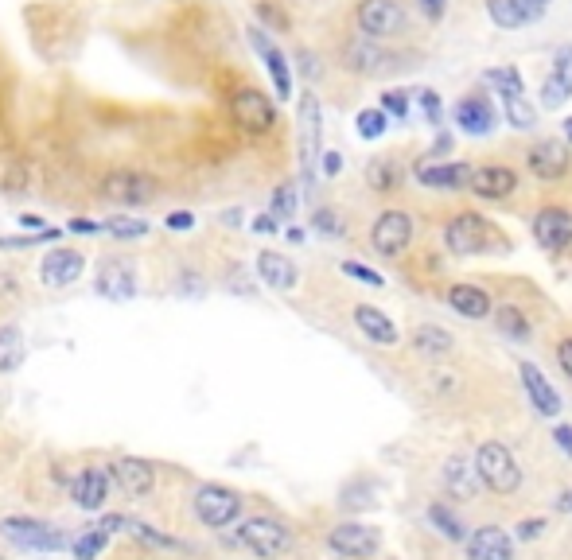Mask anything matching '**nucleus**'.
<instances>
[{
  "label": "nucleus",
  "instance_id": "nucleus-10",
  "mask_svg": "<svg viewBox=\"0 0 572 560\" xmlns=\"http://www.w3.org/2000/svg\"><path fill=\"white\" fill-rule=\"evenodd\" d=\"M230 113L246 133H269L277 125V109L261 90H238L230 102Z\"/></svg>",
  "mask_w": 572,
  "mask_h": 560
},
{
  "label": "nucleus",
  "instance_id": "nucleus-37",
  "mask_svg": "<svg viewBox=\"0 0 572 560\" xmlns=\"http://www.w3.org/2000/svg\"><path fill=\"white\" fill-rule=\"evenodd\" d=\"M386 129H390V113H386L382 105H378V109H362V113H358V133H362L366 140H378Z\"/></svg>",
  "mask_w": 572,
  "mask_h": 560
},
{
  "label": "nucleus",
  "instance_id": "nucleus-58",
  "mask_svg": "<svg viewBox=\"0 0 572 560\" xmlns=\"http://www.w3.org/2000/svg\"><path fill=\"white\" fill-rule=\"evenodd\" d=\"M448 148H452V137L444 133V137H436V144L429 148V156H440V152H448Z\"/></svg>",
  "mask_w": 572,
  "mask_h": 560
},
{
  "label": "nucleus",
  "instance_id": "nucleus-28",
  "mask_svg": "<svg viewBox=\"0 0 572 560\" xmlns=\"http://www.w3.org/2000/svg\"><path fill=\"white\" fill-rule=\"evenodd\" d=\"M479 467L475 463H467L464 455H452L448 459V467H444V487L452 490L456 498H471L475 490H479Z\"/></svg>",
  "mask_w": 572,
  "mask_h": 560
},
{
  "label": "nucleus",
  "instance_id": "nucleus-60",
  "mask_svg": "<svg viewBox=\"0 0 572 560\" xmlns=\"http://www.w3.org/2000/svg\"><path fill=\"white\" fill-rule=\"evenodd\" d=\"M222 222H226V226H238V222H242V210H226Z\"/></svg>",
  "mask_w": 572,
  "mask_h": 560
},
{
  "label": "nucleus",
  "instance_id": "nucleus-7",
  "mask_svg": "<svg viewBox=\"0 0 572 560\" xmlns=\"http://www.w3.org/2000/svg\"><path fill=\"white\" fill-rule=\"evenodd\" d=\"M320 102L316 94H304L300 102V168H304V191L316 183V160H320Z\"/></svg>",
  "mask_w": 572,
  "mask_h": 560
},
{
  "label": "nucleus",
  "instance_id": "nucleus-61",
  "mask_svg": "<svg viewBox=\"0 0 572 560\" xmlns=\"http://www.w3.org/2000/svg\"><path fill=\"white\" fill-rule=\"evenodd\" d=\"M20 222H24V226H32V230H39V222H43V218H36V214H24Z\"/></svg>",
  "mask_w": 572,
  "mask_h": 560
},
{
  "label": "nucleus",
  "instance_id": "nucleus-63",
  "mask_svg": "<svg viewBox=\"0 0 572 560\" xmlns=\"http://www.w3.org/2000/svg\"><path fill=\"white\" fill-rule=\"evenodd\" d=\"M565 137H569V144H572V117L565 121Z\"/></svg>",
  "mask_w": 572,
  "mask_h": 560
},
{
  "label": "nucleus",
  "instance_id": "nucleus-20",
  "mask_svg": "<svg viewBox=\"0 0 572 560\" xmlns=\"http://www.w3.org/2000/svg\"><path fill=\"white\" fill-rule=\"evenodd\" d=\"M82 269H86L82 253H74V249H51L47 261H43V284L67 288V284H74V280L82 277Z\"/></svg>",
  "mask_w": 572,
  "mask_h": 560
},
{
  "label": "nucleus",
  "instance_id": "nucleus-9",
  "mask_svg": "<svg viewBox=\"0 0 572 560\" xmlns=\"http://www.w3.org/2000/svg\"><path fill=\"white\" fill-rule=\"evenodd\" d=\"M358 28L366 39H390L405 28V8L397 0H362L358 4Z\"/></svg>",
  "mask_w": 572,
  "mask_h": 560
},
{
  "label": "nucleus",
  "instance_id": "nucleus-25",
  "mask_svg": "<svg viewBox=\"0 0 572 560\" xmlns=\"http://www.w3.org/2000/svg\"><path fill=\"white\" fill-rule=\"evenodd\" d=\"M448 304H452V312L464 315V319H487L491 315V296L483 288H475V284H452L448 288Z\"/></svg>",
  "mask_w": 572,
  "mask_h": 560
},
{
  "label": "nucleus",
  "instance_id": "nucleus-24",
  "mask_svg": "<svg viewBox=\"0 0 572 560\" xmlns=\"http://www.w3.org/2000/svg\"><path fill=\"white\" fill-rule=\"evenodd\" d=\"M514 187H518V172L510 168H475V179H471V191L479 199H506L514 195Z\"/></svg>",
  "mask_w": 572,
  "mask_h": 560
},
{
  "label": "nucleus",
  "instance_id": "nucleus-43",
  "mask_svg": "<svg viewBox=\"0 0 572 560\" xmlns=\"http://www.w3.org/2000/svg\"><path fill=\"white\" fill-rule=\"evenodd\" d=\"M129 533H133L137 541H144V545H160V549H176V541H172V537H164V533H156L152 525L133 522V518H129Z\"/></svg>",
  "mask_w": 572,
  "mask_h": 560
},
{
  "label": "nucleus",
  "instance_id": "nucleus-59",
  "mask_svg": "<svg viewBox=\"0 0 572 560\" xmlns=\"http://www.w3.org/2000/svg\"><path fill=\"white\" fill-rule=\"evenodd\" d=\"M71 230H74V234H94L98 226H94V222H82V218H74V222H71Z\"/></svg>",
  "mask_w": 572,
  "mask_h": 560
},
{
  "label": "nucleus",
  "instance_id": "nucleus-49",
  "mask_svg": "<svg viewBox=\"0 0 572 560\" xmlns=\"http://www.w3.org/2000/svg\"><path fill=\"white\" fill-rule=\"evenodd\" d=\"M541 529H545V522H541V518H526V522L518 525V537H522V541H534V537H541Z\"/></svg>",
  "mask_w": 572,
  "mask_h": 560
},
{
  "label": "nucleus",
  "instance_id": "nucleus-62",
  "mask_svg": "<svg viewBox=\"0 0 572 560\" xmlns=\"http://www.w3.org/2000/svg\"><path fill=\"white\" fill-rule=\"evenodd\" d=\"M557 506H561V510H572V490H565V494H561V502H557Z\"/></svg>",
  "mask_w": 572,
  "mask_h": 560
},
{
  "label": "nucleus",
  "instance_id": "nucleus-42",
  "mask_svg": "<svg viewBox=\"0 0 572 560\" xmlns=\"http://www.w3.org/2000/svg\"><path fill=\"white\" fill-rule=\"evenodd\" d=\"M487 82H495L499 86V94L506 98V94H522V74L514 67L506 70H487Z\"/></svg>",
  "mask_w": 572,
  "mask_h": 560
},
{
  "label": "nucleus",
  "instance_id": "nucleus-56",
  "mask_svg": "<svg viewBox=\"0 0 572 560\" xmlns=\"http://www.w3.org/2000/svg\"><path fill=\"white\" fill-rule=\"evenodd\" d=\"M106 533H117V529H129V518H121V514H109L106 522H102Z\"/></svg>",
  "mask_w": 572,
  "mask_h": 560
},
{
  "label": "nucleus",
  "instance_id": "nucleus-32",
  "mask_svg": "<svg viewBox=\"0 0 572 560\" xmlns=\"http://www.w3.org/2000/svg\"><path fill=\"white\" fill-rule=\"evenodd\" d=\"M502 109H506V121H510L514 129H522V133L537 125V109L526 102L522 94H506V98H502Z\"/></svg>",
  "mask_w": 572,
  "mask_h": 560
},
{
  "label": "nucleus",
  "instance_id": "nucleus-17",
  "mask_svg": "<svg viewBox=\"0 0 572 560\" xmlns=\"http://www.w3.org/2000/svg\"><path fill=\"white\" fill-rule=\"evenodd\" d=\"M106 195L117 199V203H129V207H141V203H152L156 195V183L141 172H113L106 179Z\"/></svg>",
  "mask_w": 572,
  "mask_h": 560
},
{
  "label": "nucleus",
  "instance_id": "nucleus-16",
  "mask_svg": "<svg viewBox=\"0 0 572 560\" xmlns=\"http://www.w3.org/2000/svg\"><path fill=\"white\" fill-rule=\"evenodd\" d=\"M534 238L541 249H565L572 242V218L569 210H557V207H545L534 214Z\"/></svg>",
  "mask_w": 572,
  "mask_h": 560
},
{
  "label": "nucleus",
  "instance_id": "nucleus-57",
  "mask_svg": "<svg viewBox=\"0 0 572 560\" xmlns=\"http://www.w3.org/2000/svg\"><path fill=\"white\" fill-rule=\"evenodd\" d=\"M518 4H522V8H526L534 20L541 16V12H545V8H549V0H518Z\"/></svg>",
  "mask_w": 572,
  "mask_h": 560
},
{
  "label": "nucleus",
  "instance_id": "nucleus-22",
  "mask_svg": "<svg viewBox=\"0 0 572 560\" xmlns=\"http://www.w3.org/2000/svg\"><path fill=\"white\" fill-rule=\"evenodd\" d=\"M456 125L471 133V137H487L491 129H495V109L487 105V98H464V102L456 105Z\"/></svg>",
  "mask_w": 572,
  "mask_h": 560
},
{
  "label": "nucleus",
  "instance_id": "nucleus-52",
  "mask_svg": "<svg viewBox=\"0 0 572 560\" xmlns=\"http://www.w3.org/2000/svg\"><path fill=\"white\" fill-rule=\"evenodd\" d=\"M557 362H561V370L572 378V339H565V343L557 347Z\"/></svg>",
  "mask_w": 572,
  "mask_h": 560
},
{
  "label": "nucleus",
  "instance_id": "nucleus-21",
  "mask_svg": "<svg viewBox=\"0 0 572 560\" xmlns=\"http://www.w3.org/2000/svg\"><path fill=\"white\" fill-rule=\"evenodd\" d=\"M518 370H522V385H526V393H530L537 413H541V417H557V413H561V397H557L553 385L545 382V374L537 370L534 362H522Z\"/></svg>",
  "mask_w": 572,
  "mask_h": 560
},
{
  "label": "nucleus",
  "instance_id": "nucleus-35",
  "mask_svg": "<svg viewBox=\"0 0 572 560\" xmlns=\"http://www.w3.org/2000/svg\"><path fill=\"white\" fill-rule=\"evenodd\" d=\"M74 549V560H94L102 549H106V529L102 525H94V529H86V533H78L71 541Z\"/></svg>",
  "mask_w": 572,
  "mask_h": 560
},
{
  "label": "nucleus",
  "instance_id": "nucleus-5",
  "mask_svg": "<svg viewBox=\"0 0 572 560\" xmlns=\"http://www.w3.org/2000/svg\"><path fill=\"white\" fill-rule=\"evenodd\" d=\"M343 67L355 70V74H390V70L405 67V55L397 51H386L378 47V39H358V43H347L343 47Z\"/></svg>",
  "mask_w": 572,
  "mask_h": 560
},
{
  "label": "nucleus",
  "instance_id": "nucleus-19",
  "mask_svg": "<svg viewBox=\"0 0 572 560\" xmlns=\"http://www.w3.org/2000/svg\"><path fill=\"white\" fill-rule=\"evenodd\" d=\"M417 179L425 187H436V191H471L475 168L471 164H421Z\"/></svg>",
  "mask_w": 572,
  "mask_h": 560
},
{
  "label": "nucleus",
  "instance_id": "nucleus-13",
  "mask_svg": "<svg viewBox=\"0 0 572 560\" xmlns=\"http://www.w3.org/2000/svg\"><path fill=\"white\" fill-rule=\"evenodd\" d=\"M526 164H530V172L537 179H561L572 164L569 144L565 140H537L534 148H530V156H526Z\"/></svg>",
  "mask_w": 572,
  "mask_h": 560
},
{
  "label": "nucleus",
  "instance_id": "nucleus-6",
  "mask_svg": "<svg viewBox=\"0 0 572 560\" xmlns=\"http://www.w3.org/2000/svg\"><path fill=\"white\" fill-rule=\"evenodd\" d=\"M495 238V230H491V222L483 218V214H475V210H464V214H456L452 222H448V230H444V242L452 253H483L487 242Z\"/></svg>",
  "mask_w": 572,
  "mask_h": 560
},
{
  "label": "nucleus",
  "instance_id": "nucleus-38",
  "mask_svg": "<svg viewBox=\"0 0 572 560\" xmlns=\"http://www.w3.org/2000/svg\"><path fill=\"white\" fill-rule=\"evenodd\" d=\"M572 86H565L557 74H549L545 78V86H541V105H549V109H561V105L569 102Z\"/></svg>",
  "mask_w": 572,
  "mask_h": 560
},
{
  "label": "nucleus",
  "instance_id": "nucleus-53",
  "mask_svg": "<svg viewBox=\"0 0 572 560\" xmlns=\"http://www.w3.org/2000/svg\"><path fill=\"white\" fill-rule=\"evenodd\" d=\"M444 4H448V0H421V12H425L429 20H440V16H444Z\"/></svg>",
  "mask_w": 572,
  "mask_h": 560
},
{
  "label": "nucleus",
  "instance_id": "nucleus-46",
  "mask_svg": "<svg viewBox=\"0 0 572 560\" xmlns=\"http://www.w3.org/2000/svg\"><path fill=\"white\" fill-rule=\"evenodd\" d=\"M382 109H386V113H394V117H405V113H409V98H405V90H390V94H382Z\"/></svg>",
  "mask_w": 572,
  "mask_h": 560
},
{
  "label": "nucleus",
  "instance_id": "nucleus-15",
  "mask_svg": "<svg viewBox=\"0 0 572 560\" xmlns=\"http://www.w3.org/2000/svg\"><path fill=\"white\" fill-rule=\"evenodd\" d=\"M109 479L125 490V494L141 498V494H148V490L156 487V467H152L148 459H133V455H125V459H117V463L109 467Z\"/></svg>",
  "mask_w": 572,
  "mask_h": 560
},
{
  "label": "nucleus",
  "instance_id": "nucleus-29",
  "mask_svg": "<svg viewBox=\"0 0 572 560\" xmlns=\"http://www.w3.org/2000/svg\"><path fill=\"white\" fill-rule=\"evenodd\" d=\"M24 331L20 327H0V374H12L24 366Z\"/></svg>",
  "mask_w": 572,
  "mask_h": 560
},
{
  "label": "nucleus",
  "instance_id": "nucleus-51",
  "mask_svg": "<svg viewBox=\"0 0 572 560\" xmlns=\"http://www.w3.org/2000/svg\"><path fill=\"white\" fill-rule=\"evenodd\" d=\"M553 440H557V448H561V452L572 455V424H561V428L553 432Z\"/></svg>",
  "mask_w": 572,
  "mask_h": 560
},
{
  "label": "nucleus",
  "instance_id": "nucleus-11",
  "mask_svg": "<svg viewBox=\"0 0 572 560\" xmlns=\"http://www.w3.org/2000/svg\"><path fill=\"white\" fill-rule=\"evenodd\" d=\"M331 549L339 553V557H374L378 553V545H382V533L374 529V525H362V522H343L331 529Z\"/></svg>",
  "mask_w": 572,
  "mask_h": 560
},
{
  "label": "nucleus",
  "instance_id": "nucleus-30",
  "mask_svg": "<svg viewBox=\"0 0 572 560\" xmlns=\"http://www.w3.org/2000/svg\"><path fill=\"white\" fill-rule=\"evenodd\" d=\"M413 347L421 354H429V358H444L452 350V335L444 327H417L413 331Z\"/></svg>",
  "mask_w": 572,
  "mask_h": 560
},
{
  "label": "nucleus",
  "instance_id": "nucleus-2",
  "mask_svg": "<svg viewBox=\"0 0 572 560\" xmlns=\"http://www.w3.org/2000/svg\"><path fill=\"white\" fill-rule=\"evenodd\" d=\"M0 533L16 545V549H32V553H59L67 545V533L55 525L39 522V518H4Z\"/></svg>",
  "mask_w": 572,
  "mask_h": 560
},
{
  "label": "nucleus",
  "instance_id": "nucleus-41",
  "mask_svg": "<svg viewBox=\"0 0 572 560\" xmlns=\"http://www.w3.org/2000/svg\"><path fill=\"white\" fill-rule=\"evenodd\" d=\"M269 214H273L277 222L296 214V187H292V183H281V187H277V195H273V210H269Z\"/></svg>",
  "mask_w": 572,
  "mask_h": 560
},
{
  "label": "nucleus",
  "instance_id": "nucleus-1",
  "mask_svg": "<svg viewBox=\"0 0 572 560\" xmlns=\"http://www.w3.org/2000/svg\"><path fill=\"white\" fill-rule=\"evenodd\" d=\"M475 467H479L483 487L495 490V494H514L522 487V467H518V459H514V452L506 444H495V440L483 444L475 452Z\"/></svg>",
  "mask_w": 572,
  "mask_h": 560
},
{
  "label": "nucleus",
  "instance_id": "nucleus-33",
  "mask_svg": "<svg viewBox=\"0 0 572 560\" xmlns=\"http://www.w3.org/2000/svg\"><path fill=\"white\" fill-rule=\"evenodd\" d=\"M429 522L436 525V533H444L448 541H467V529L464 522L444 506V502H432L429 506Z\"/></svg>",
  "mask_w": 572,
  "mask_h": 560
},
{
  "label": "nucleus",
  "instance_id": "nucleus-4",
  "mask_svg": "<svg viewBox=\"0 0 572 560\" xmlns=\"http://www.w3.org/2000/svg\"><path fill=\"white\" fill-rule=\"evenodd\" d=\"M242 514V498L230 487H218V483H207V487L195 490V518L211 529H222V525L238 522Z\"/></svg>",
  "mask_w": 572,
  "mask_h": 560
},
{
  "label": "nucleus",
  "instance_id": "nucleus-31",
  "mask_svg": "<svg viewBox=\"0 0 572 560\" xmlns=\"http://www.w3.org/2000/svg\"><path fill=\"white\" fill-rule=\"evenodd\" d=\"M487 12H491V20H495L499 28H522V24L534 20L518 0H487Z\"/></svg>",
  "mask_w": 572,
  "mask_h": 560
},
{
  "label": "nucleus",
  "instance_id": "nucleus-23",
  "mask_svg": "<svg viewBox=\"0 0 572 560\" xmlns=\"http://www.w3.org/2000/svg\"><path fill=\"white\" fill-rule=\"evenodd\" d=\"M355 323H358V331H362L370 343H378V347H394L397 343L394 319H390L386 312H378V308H370V304H358Z\"/></svg>",
  "mask_w": 572,
  "mask_h": 560
},
{
  "label": "nucleus",
  "instance_id": "nucleus-44",
  "mask_svg": "<svg viewBox=\"0 0 572 560\" xmlns=\"http://www.w3.org/2000/svg\"><path fill=\"white\" fill-rule=\"evenodd\" d=\"M59 230H36V234H24V238H0V249H28L36 242H55Z\"/></svg>",
  "mask_w": 572,
  "mask_h": 560
},
{
  "label": "nucleus",
  "instance_id": "nucleus-12",
  "mask_svg": "<svg viewBox=\"0 0 572 560\" xmlns=\"http://www.w3.org/2000/svg\"><path fill=\"white\" fill-rule=\"evenodd\" d=\"M94 288L106 300H129L137 292V269H133V261L129 257H106L102 269H98Z\"/></svg>",
  "mask_w": 572,
  "mask_h": 560
},
{
  "label": "nucleus",
  "instance_id": "nucleus-27",
  "mask_svg": "<svg viewBox=\"0 0 572 560\" xmlns=\"http://www.w3.org/2000/svg\"><path fill=\"white\" fill-rule=\"evenodd\" d=\"M257 273H261V280H265L269 288H281V292L296 288V265L288 261L285 253H273V249H265V253L257 257Z\"/></svg>",
  "mask_w": 572,
  "mask_h": 560
},
{
  "label": "nucleus",
  "instance_id": "nucleus-47",
  "mask_svg": "<svg viewBox=\"0 0 572 560\" xmlns=\"http://www.w3.org/2000/svg\"><path fill=\"white\" fill-rule=\"evenodd\" d=\"M553 74H557L565 86H572V47H561V51H557V59H553Z\"/></svg>",
  "mask_w": 572,
  "mask_h": 560
},
{
  "label": "nucleus",
  "instance_id": "nucleus-36",
  "mask_svg": "<svg viewBox=\"0 0 572 560\" xmlns=\"http://www.w3.org/2000/svg\"><path fill=\"white\" fill-rule=\"evenodd\" d=\"M499 331L506 339H514V343H526L530 339V323H526V315L518 312V308H499Z\"/></svg>",
  "mask_w": 572,
  "mask_h": 560
},
{
  "label": "nucleus",
  "instance_id": "nucleus-34",
  "mask_svg": "<svg viewBox=\"0 0 572 560\" xmlns=\"http://www.w3.org/2000/svg\"><path fill=\"white\" fill-rule=\"evenodd\" d=\"M366 179H370L374 191H397L401 187V168H397L394 160H374L366 168Z\"/></svg>",
  "mask_w": 572,
  "mask_h": 560
},
{
  "label": "nucleus",
  "instance_id": "nucleus-8",
  "mask_svg": "<svg viewBox=\"0 0 572 560\" xmlns=\"http://www.w3.org/2000/svg\"><path fill=\"white\" fill-rule=\"evenodd\" d=\"M409 242H413V218L405 210H382L378 222L370 226V245L382 257H397Z\"/></svg>",
  "mask_w": 572,
  "mask_h": 560
},
{
  "label": "nucleus",
  "instance_id": "nucleus-55",
  "mask_svg": "<svg viewBox=\"0 0 572 560\" xmlns=\"http://www.w3.org/2000/svg\"><path fill=\"white\" fill-rule=\"evenodd\" d=\"M253 230H257V234H277V218H273V214H261V218L253 222Z\"/></svg>",
  "mask_w": 572,
  "mask_h": 560
},
{
  "label": "nucleus",
  "instance_id": "nucleus-54",
  "mask_svg": "<svg viewBox=\"0 0 572 560\" xmlns=\"http://www.w3.org/2000/svg\"><path fill=\"white\" fill-rule=\"evenodd\" d=\"M339 168H343V156L339 152H323V172L339 175Z\"/></svg>",
  "mask_w": 572,
  "mask_h": 560
},
{
  "label": "nucleus",
  "instance_id": "nucleus-3",
  "mask_svg": "<svg viewBox=\"0 0 572 560\" xmlns=\"http://www.w3.org/2000/svg\"><path fill=\"white\" fill-rule=\"evenodd\" d=\"M238 545H246L253 557H281L288 545H292V537H288V529L277 518H246V522L238 525Z\"/></svg>",
  "mask_w": 572,
  "mask_h": 560
},
{
  "label": "nucleus",
  "instance_id": "nucleus-14",
  "mask_svg": "<svg viewBox=\"0 0 572 560\" xmlns=\"http://www.w3.org/2000/svg\"><path fill=\"white\" fill-rule=\"evenodd\" d=\"M467 560H514V541L499 525H479L467 537Z\"/></svg>",
  "mask_w": 572,
  "mask_h": 560
},
{
  "label": "nucleus",
  "instance_id": "nucleus-50",
  "mask_svg": "<svg viewBox=\"0 0 572 560\" xmlns=\"http://www.w3.org/2000/svg\"><path fill=\"white\" fill-rule=\"evenodd\" d=\"M421 102H425V113H429V121L436 125V121H440V102H436V94H432V90H421Z\"/></svg>",
  "mask_w": 572,
  "mask_h": 560
},
{
  "label": "nucleus",
  "instance_id": "nucleus-45",
  "mask_svg": "<svg viewBox=\"0 0 572 560\" xmlns=\"http://www.w3.org/2000/svg\"><path fill=\"white\" fill-rule=\"evenodd\" d=\"M343 273L347 277H355V280H362V284H370V288H382L386 280L378 277L374 269H366V265H358V261H343Z\"/></svg>",
  "mask_w": 572,
  "mask_h": 560
},
{
  "label": "nucleus",
  "instance_id": "nucleus-39",
  "mask_svg": "<svg viewBox=\"0 0 572 560\" xmlns=\"http://www.w3.org/2000/svg\"><path fill=\"white\" fill-rule=\"evenodd\" d=\"M312 226L320 230L323 238H343V230H347L343 218H339V210H331V207L316 210V214H312Z\"/></svg>",
  "mask_w": 572,
  "mask_h": 560
},
{
  "label": "nucleus",
  "instance_id": "nucleus-18",
  "mask_svg": "<svg viewBox=\"0 0 572 560\" xmlns=\"http://www.w3.org/2000/svg\"><path fill=\"white\" fill-rule=\"evenodd\" d=\"M71 498L78 510H102L109 498V475L106 471H98V467L78 471L71 483Z\"/></svg>",
  "mask_w": 572,
  "mask_h": 560
},
{
  "label": "nucleus",
  "instance_id": "nucleus-40",
  "mask_svg": "<svg viewBox=\"0 0 572 560\" xmlns=\"http://www.w3.org/2000/svg\"><path fill=\"white\" fill-rule=\"evenodd\" d=\"M106 230L113 234V238H144L148 234V222L144 218H113V222H106Z\"/></svg>",
  "mask_w": 572,
  "mask_h": 560
},
{
  "label": "nucleus",
  "instance_id": "nucleus-26",
  "mask_svg": "<svg viewBox=\"0 0 572 560\" xmlns=\"http://www.w3.org/2000/svg\"><path fill=\"white\" fill-rule=\"evenodd\" d=\"M250 39H253V47L261 51V59H265V67H269V74H273V82H277V94H281V98H288V94H292V74H288L285 55H281V51L269 43V35L261 32V28H253Z\"/></svg>",
  "mask_w": 572,
  "mask_h": 560
},
{
  "label": "nucleus",
  "instance_id": "nucleus-48",
  "mask_svg": "<svg viewBox=\"0 0 572 560\" xmlns=\"http://www.w3.org/2000/svg\"><path fill=\"white\" fill-rule=\"evenodd\" d=\"M191 226H195V214H191V210L168 214V230H191Z\"/></svg>",
  "mask_w": 572,
  "mask_h": 560
}]
</instances>
